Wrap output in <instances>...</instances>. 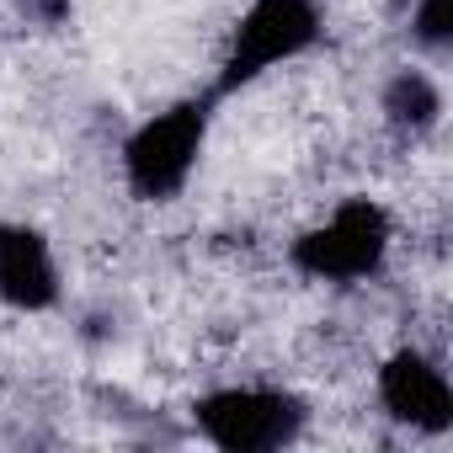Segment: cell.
Returning <instances> with one entry per match:
<instances>
[{"label":"cell","instance_id":"obj_1","mask_svg":"<svg viewBox=\"0 0 453 453\" xmlns=\"http://www.w3.org/2000/svg\"><path fill=\"white\" fill-rule=\"evenodd\" d=\"M389 241H395V224H389V208L373 203V197H342L315 230H304L294 241V267L315 283H363L384 267L389 257Z\"/></svg>","mask_w":453,"mask_h":453},{"label":"cell","instance_id":"obj_2","mask_svg":"<svg viewBox=\"0 0 453 453\" xmlns=\"http://www.w3.org/2000/svg\"><path fill=\"white\" fill-rule=\"evenodd\" d=\"M208 144V102H176L144 118L123 144V181L139 203H171L187 192Z\"/></svg>","mask_w":453,"mask_h":453},{"label":"cell","instance_id":"obj_3","mask_svg":"<svg viewBox=\"0 0 453 453\" xmlns=\"http://www.w3.org/2000/svg\"><path fill=\"white\" fill-rule=\"evenodd\" d=\"M304 400L273 384H224L192 405L197 432L224 453H278L304 432Z\"/></svg>","mask_w":453,"mask_h":453},{"label":"cell","instance_id":"obj_4","mask_svg":"<svg viewBox=\"0 0 453 453\" xmlns=\"http://www.w3.org/2000/svg\"><path fill=\"white\" fill-rule=\"evenodd\" d=\"M315 38H320L315 0H251L230 33V49H224L219 91H241V86L273 75L278 65H294L299 54L315 49Z\"/></svg>","mask_w":453,"mask_h":453},{"label":"cell","instance_id":"obj_5","mask_svg":"<svg viewBox=\"0 0 453 453\" xmlns=\"http://www.w3.org/2000/svg\"><path fill=\"white\" fill-rule=\"evenodd\" d=\"M379 405H384L389 421H400L411 432H426V437H442L453 426L448 373L416 347H400V352L384 357V368H379Z\"/></svg>","mask_w":453,"mask_h":453},{"label":"cell","instance_id":"obj_6","mask_svg":"<svg viewBox=\"0 0 453 453\" xmlns=\"http://www.w3.org/2000/svg\"><path fill=\"white\" fill-rule=\"evenodd\" d=\"M59 299V262L43 230L33 224H0V304L12 310H49Z\"/></svg>","mask_w":453,"mask_h":453},{"label":"cell","instance_id":"obj_7","mask_svg":"<svg viewBox=\"0 0 453 453\" xmlns=\"http://www.w3.org/2000/svg\"><path fill=\"white\" fill-rule=\"evenodd\" d=\"M384 118H389L400 134H426V128H437V118H442V91H437V81L421 75V70H400V75L384 86Z\"/></svg>","mask_w":453,"mask_h":453},{"label":"cell","instance_id":"obj_8","mask_svg":"<svg viewBox=\"0 0 453 453\" xmlns=\"http://www.w3.org/2000/svg\"><path fill=\"white\" fill-rule=\"evenodd\" d=\"M411 38L432 54L448 49V0H411Z\"/></svg>","mask_w":453,"mask_h":453}]
</instances>
